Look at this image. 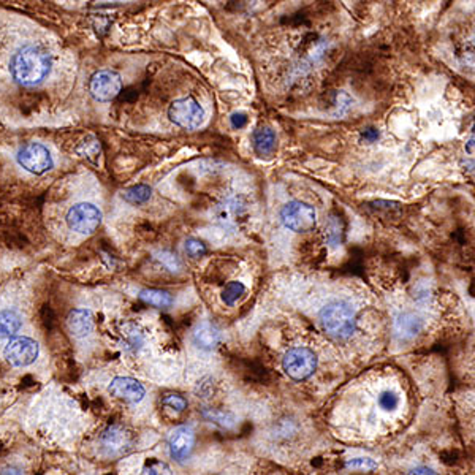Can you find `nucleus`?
I'll use <instances>...</instances> for the list:
<instances>
[{"label":"nucleus","mask_w":475,"mask_h":475,"mask_svg":"<svg viewBox=\"0 0 475 475\" xmlns=\"http://www.w3.org/2000/svg\"><path fill=\"white\" fill-rule=\"evenodd\" d=\"M59 70V51L45 29L0 9V100L39 105L51 97Z\"/></svg>","instance_id":"f257e3e1"},{"label":"nucleus","mask_w":475,"mask_h":475,"mask_svg":"<svg viewBox=\"0 0 475 475\" xmlns=\"http://www.w3.org/2000/svg\"><path fill=\"white\" fill-rule=\"evenodd\" d=\"M102 222V208L96 201L86 198L46 206V225L53 230V233L86 238L96 233Z\"/></svg>","instance_id":"f03ea898"},{"label":"nucleus","mask_w":475,"mask_h":475,"mask_svg":"<svg viewBox=\"0 0 475 475\" xmlns=\"http://www.w3.org/2000/svg\"><path fill=\"white\" fill-rule=\"evenodd\" d=\"M10 160L23 176L40 178L56 168L57 155L48 143L32 140L11 149Z\"/></svg>","instance_id":"7ed1b4c3"},{"label":"nucleus","mask_w":475,"mask_h":475,"mask_svg":"<svg viewBox=\"0 0 475 475\" xmlns=\"http://www.w3.org/2000/svg\"><path fill=\"white\" fill-rule=\"evenodd\" d=\"M322 328L334 339H349L357 330L355 309L345 301H331L319 314Z\"/></svg>","instance_id":"20e7f679"},{"label":"nucleus","mask_w":475,"mask_h":475,"mask_svg":"<svg viewBox=\"0 0 475 475\" xmlns=\"http://www.w3.org/2000/svg\"><path fill=\"white\" fill-rule=\"evenodd\" d=\"M39 355L40 344L31 336H14L4 345V358L14 368H26L34 364Z\"/></svg>","instance_id":"39448f33"},{"label":"nucleus","mask_w":475,"mask_h":475,"mask_svg":"<svg viewBox=\"0 0 475 475\" xmlns=\"http://www.w3.org/2000/svg\"><path fill=\"white\" fill-rule=\"evenodd\" d=\"M122 86H124V81H122L121 73L116 70L103 68L91 76L89 93L96 102L108 103L119 96Z\"/></svg>","instance_id":"423d86ee"},{"label":"nucleus","mask_w":475,"mask_h":475,"mask_svg":"<svg viewBox=\"0 0 475 475\" xmlns=\"http://www.w3.org/2000/svg\"><path fill=\"white\" fill-rule=\"evenodd\" d=\"M280 222L292 232L306 233L315 228L317 213L305 201H290L280 211Z\"/></svg>","instance_id":"0eeeda50"},{"label":"nucleus","mask_w":475,"mask_h":475,"mask_svg":"<svg viewBox=\"0 0 475 475\" xmlns=\"http://www.w3.org/2000/svg\"><path fill=\"white\" fill-rule=\"evenodd\" d=\"M282 368L290 379L301 382L312 376L317 369V357L307 347H293L284 355Z\"/></svg>","instance_id":"6e6552de"},{"label":"nucleus","mask_w":475,"mask_h":475,"mask_svg":"<svg viewBox=\"0 0 475 475\" xmlns=\"http://www.w3.org/2000/svg\"><path fill=\"white\" fill-rule=\"evenodd\" d=\"M168 118L173 122L183 128H198L205 121V110L201 105L192 97H184L175 100L168 108Z\"/></svg>","instance_id":"1a4fd4ad"},{"label":"nucleus","mask_w":475,"mask_h":475,"mask_svg":"<svg viewBox=\"0 0 475 475\" xmlns=\"http://www.w3.org/2000/svg\"><path fill=\"white\" fill-rule=\"evenodd\" d=\"M132 434L121 424H111L100 436V445H102L108 456H119L122 453L128 451L132 447Z\"/></svg>","instance_id":"9d476101"},{"label":"nucleus","mask_w":475,"mask_h":475,"mask_svg":"<svg viewBox=\"0 0 475 475\" xmlns=\"http://www.w3.org/2000/svg\"><path fill=\"white\" fill-rule=\"evenodd\" d=\"M108 392H110L111 396L118 399H124L131 404H136V402L143 401L146 394L145 387L140 382V380L132 379V377H116L111 380L110 387H108Z\"/></svg>","instance_id":"9b49d317"},{"label":"nucleus","mask_w":475,"mask_h":475,"mask_svg":"<svg viewBox=\"0 0 475 475\" xmlns=\"http://www.w3.org/2000/svg\"><path fill=\"white\" fill-rule=\"evenodd\" d=\"M193 445H195V433L189 427H179L168 439L170 456L176 461H184L190 456Z\"/></svg>","instance_id":"f8f14e48"},{"label":"nucleus","mask_w":475,"mask_h":475,"mask_svg":"<svg viewBox=\"0 0 475 475\" xmlns=\"http://www.w3.org/2000/svg\"><path fill=\"white\" fill-rule=\"evenodd\" d=\"M24 325V314L19 307L13 305L0 306V339H11L19 336Z\"/></svg>","instance_id":"ddd939ff"},{"label":"nucleus","mask_w":475,"mask_h":475,"mask_svg":"<svg viewBox=\"0 0 475 475\" xmlns=\"http://www.w3.org/2000/svg\"><path fill=\"white\" fill-rule=\"evenodd\" d=\"M96 327V320H93V314L91 309L78 307L70 311L67 317V328L70 334L76 337V339H84L88 337Z\"/></svg>","instance_id":"4468645a"},{"label":"nucleus","mask_w":475,"mask_h":475,"mask_svg":"<svg viewBox=\"0 0 475 475\" xmlns=\"http://www.w3.org/2000/svg\"><path fill=\"white\" fill-rule=\"evenodd\" d=\"M193 344L201 350H213L220 342V331L210 322H203L193 331Z\"/></svg>","instance_id":"2eb2a0df"},{"label":"nucleus","mask_w":475,"mask_h":475,"mask_svg":"<svg viewBox=\"0 0 475 475\" xmlns=\"http://www.w3.org/2000/svg\"><path fill=\"white\" fill-rule=\"evenodd\" d=\"M252 145H254V150L260 157H272L277 149L276 133L268 127L257 128L252 135Z\"/></svg>","instance_id":"dca6fc26"},{"label":"nucleus","mask_w":475,"mask_h":475,"mask_svg":"<svg viewBox=\"0 0 475 475\" xmlns=\"http://www.w3.org/2000/svg\"><path fill=\"white\" fill-rule=\"evenodd\" d=\"M422 320L420 317H417L415 314H410V312H404L401 314L398 319H396L394 323V331L396 334L402 339H410V337H414L420 333L422 330Z\"/></svg>","instance_id":"f3484780"},{"label":"nucleus","mask_w":475,"mask_h":475,"mask_svg":"<svg viewBox=\"0 0 475 475\" xmlns=\"http://www.w3.org/2000/svg\"><path fill=\"white\" fill-rule=\"evenodd\" d=\"M241 215L242 206L236 198H228L218 208V218L224 225H235Z\"/></svg>","instance_id":"a211bd4d"},{"label":"nucleus","mask_w":475,"mask_h":475,"mask_svg":"<svg viewBox=\"0 0 475 475\" xmlns=\"http://www.w3.org/2000/svg\"><path fill=\"white\" fill-rule=\"evenodd\" d=\"M140 300L145 301L146 305L154 306L158 309H167L173 305V297L165 290L157 289H145L140 292Z\"/></svg>","instance_id":"6ab92c4d"},{"label":"nucleus","mask_w":475,"mask_h":475,"mask_svg":"<svg viewBox=\"0 0 475 475\" xmlns=\"http://www.w3.org/2000/svg\"><path fill=\"white\" fill-rule=\"evenodd\" d=\"M201 415H203V419H206L208 422L219 424L222 428H232L236 419L232 412H225V410H220V409H211V407H205L201 410Z\"/></svg>","instance_id":"aec40b11"},{"label":"nucleus","mask_w":475,"mask_h":475,"mask_svg":"<svg viewBox=\"0 0 475 475\" xmlns=\"http://www.w3.org/2000/svg\"><path fill=\"white\" fill-rule=\"evenodd\" d=\"M150 197H153V189H150L149 185H145V184L131 187V189H127L124 193H122V198L128 201V203H132V205L146 203V201Z\"/></svg>","instance_id":"412c9836"},{"label":"nucleus","mask_w":475,"mask_h":475,"mask_svg":"<svg viewBox=\"0 0 475 475\" xmlns=\"http://www.w3.org/2000/svg\"><path fill=\"white\" fill-rule=\"evenodd\" d=\"M244 293H246V287H244V284L233 280V282L227 284L225 289L222 290V301H224L227 306H233L244 297Z\"/></svg>","instance_id":"4be33fe9"},{"label":"nucleus","mask_w":475,"mask_h":475,"mask_svg":"<svg viewBox=\"0 0 475 475\" xmlns=\"http://www.w3.org/2000/svg\"><path fill=\"white\" fill-rule=\"evenodd\" d=\"M342 235H344V228H342V222L337 218H330L328 224L325 225V238L327 242L330 246H339V242L342 241Z\"/></svg>","instance_id":"5701e85b"},{"label":"nucleus","mask_w":475,"mask_h":475,"mask_svg":"<svg viewBox=\"0 0 475 475\" xmlns=\"http://www.w3.org/2000/svg\"><path fill=\"white\" fill-rule=\"evenodd\" d=\"M399 394L393 390H384L377 396V404L380 409L385 410V412H393V410L399 407Z\"/></svg>","instance_id":"b1692460"},{"label":"nucleus","mask_w":475,"mask_h":475,"mask_svg":"<svg viewBox=\"0 0 475 475\" xmlns=\"http://www.w3.org/2000/svg\"><path fill=\"white\" fill-rule=\"evenodd\" d=\"M345 466H347L349 469H355V471H374L379 467V463L369 456H359L347 459Z\"/></svg>","instance_id":"393cba45"},{"label":"nucleus","mask_w":475,"mask_h":475,"mask_svg":"<svg viewBox=\"0 0 475 475\" xmlns=\"http://www.w3.org/2000/svg\"><path fill=\"white\" fill-rule=\"evenodd\" d=\"M155 258L162 263L163 268H167L171 272H178L179 270H181V260H179V258L170 250L158 252Z\"/></svg>","instance_id":"a878e982"},{"label":"nucleus","mask_w":475,"mask_h":475,"mask_svg":"<svg viewBox=\"0 0 475 475\" xmlns=\"http://www.w3.org/2000/svg\"><path fill=\"white\" fill-rule=\"evenodd\" d=\"M141 344H143V336L141 333L136 328L131 327L128 330H126V333H124V345H126V349L127 350H138L141 347Z\"/></svg>","instance_id":"bb28decb"},{"label":"nucleus","mask_w":475,"mask_h":475,"mask_svg":"<svg viewBox=\"0 0 475 475\" xmlns=\"http://www.w3.org/2000/svg\"><path fill=\"white\" fill-rule=\"evenodd\" d=\"M143 474L145 475H171V469L168 467V464L158 461V459H149V461L145 464Z\"/></svg>","instance_id":"cd10ccee"},{"label":"nucleus","mask_w":475,"mask_h":475,"mask_svg":"<svg viewBox=\"0 0 475 475\" xmlns=\"http://www.w3.org/2000/svg\"><path fill=\"white\" fill-rule=\"evenodd\" d=\"M185 252L192 258H200L206 254V244L197 240V238H189V240L185 241Z\"/></svg>","instance_id":"c85d7f7f"},{"label":"nucleus","mask_w":475,"mask_h":475,"mask_svg":"<svg viewBox=\"0 0 475 475\" xmlns=\"http://www.w3.org/2000/svg\"><path fill=\"white\" fill-rule=\"evenodd\" d=\"M459 57H461V62L466 67L475 70V39L464 43L463 51L459 54Z\"/></svg>","instance_id":"c756f323"},{"label":"nucleus","mask_w":475,"mask_h":475,"mask_svg":"<svg viewBox=\"0 0 475 475\" xmlns=\"http://www.w3.org/2000/svg\"><path fill=\"white\" fill-rule=\"evenodd\" d=\"M163 404L168 406L170 409L176 410V412H183V410L187 407V401L179 394H168L163 398Z\"/></svg>","instance_id":"7c9ffc66"},{"label":"nucleus","mask_w":475,"mask_h":475,"mask_svg":"<svg viewBox=\"0 0 475 475\" xmlns=\"http://www.w3.org/2000/svg\"><path fill=\"white\" fill-rule=\"evenodd\" d=\"M211 393H213V380L211 379H205V380H201V382H198V387H197L198 398L200 396L201 398H208Z\"/></svg>","instance_id":"2f4dec72"},{"label":"nucleus","mask_w":475,"mask_h":475,"mask_svg":"<svg viewBox=\"0 0 475 475\" xmlns=\"http://www.w3.org/2000/svg\"><path fill=\"white\" fill-rule=\"evenodd\" d=\"M98 150H100L98 141L93 140L92 143H86V145L83 146V149H78V153L79 154H84L86 157H92V155H97Z\"/></svg>","instance_id":"473e14b6"},{"label":"nucleus","mask_w":475,"mask_h":475,"mask_svg":"<svg viewBox=\"0 0 475 475\" xmlns=\"http://www.w3.org/2000/svg\"><path fill=\"white\" fill-rule=\"evenodd\" d=\"M230 121H232V126L235 128H242V127H246V124H247V114L233 113L232 118H230Z\"/></svg>","instance_id":"72a5a7b5"},{"label":"nucleus","mask_w":475,"mask_h":475,"mask_svg":"<svg viewBox=\"0 0 475 475\" xmlns=\"http://www.w3.org/2000/svg\"><path fill=\"white\" fill-rule=\"evenodd\" d=\"M407 475H437L433 469L429 467H415V469L410 471Z\"/></svg>","instance_id":"f704fd0d"},{"label":"nucleus","mask_w":475,"mask_h":475,"mask_svg":"<svg viewBox=\"0 0 475 475\" xmlns=\"http://www.w3.org/2000/svg\"><path fill=\"white\" fill-rule=\"evenodd\" d=\"M0 475H24V474H23V471L18 469V467L9 466V467H5V469L0 471Z\"/></svg>","instance_id":"c9c22d12"},{"label":"nucleus","mask_w":475,"mask_h":475,"mask_svg":"<svg viewBox=\"0 0 475 475\" xmlns=\"http://www.w3.org/2000/svg\"><path fill=\"white\" fill-rule=\"evenodd\" d=\"M364 138L366 140H369V141H372V140H376L377 138V136H379V133L376 132V131H374V128H369V131H366L364 132Z\"/></svg>","instance_id":"e433bc0d"}]
</instances>
